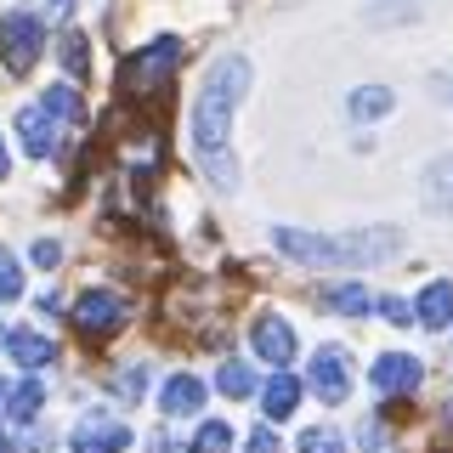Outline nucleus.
<instances>
[{
	"label": "nucleus",
	"mask_w": 453,
	"mask_h": 453,
	"mask_svg": "<svg viewBox=\"0 0 453 453\" xmlns=\"http://www.w3.org/2000/svg\"><path fill=\"white\" fill-rule=\"evenodd\" d=\"M12 403V386H6V374H0V408H6Z\"/></svg>",
	"instance_id": "obj_31"
},
{
	"label": "nucleus",
	"mask_w": 453,
	"mask_h": 453,
	"mask_svg": "<svg viewBox=\"0 0 453 453\" xmlns=\"http://www.w3.org/2000/svg\"><path fill=\"white\" fill-rule=\"evenodd\" d=\"M0 340H6V334H0Z\"/></svg>",
	"instance_id": "obj_33"
},
{
	"label": "nucleus",
	"mask_w": 453,
	"mask_h": 453,
	"mask_svg": "<svg viewBox=\"0 0 453 453\" xmlns=\"http://www.w3.org/2000/svg\"><path fill=\"white\" fill-rule=\"evenodd\" d=\"M113 391H119L125 403H136V396L148 391V368H119V380H113Z\"/></svg>",
	"instance_id": "obj_23"
},
{
	"label": "nucleus",
	"mask_w": 453,
	"mask_h": 453,
	"mask_svg": "<svg viewBox=\"0 0 453 453\" xmlns=\"http://www.w3.org/2000/svg\"><path fill=\"white\" fill-rule=\"evenodd\" d=\"M295 403H301V380H295V374H273V380H266V391H261L266 419H289Z\"/></svg>",
	"instance_id": "obj_14"
},
{
	"label": "nucleus",
	"mask_w": 453,
	"mask_h": 453,
	"mask_svg": "<svg viewBox=\"0 0 453 453\" xmlns=\"http://www.w3.org/2000/svg\"><path fill=\"white\" fill-rule=\"evenodd\" d=\"M176 57H181V46L176 40H153L148 51H136L131 63H125V85H142V91H148V85H159L165 74H176Z\"/></svg>",
	"instance_id": "obj_8"
},
{
	"label": "nucleus",
	"mask_w": 453,
	"mask_h": 453,
	"mask_svg": "<svg viewBox=\"0 0 453 453\" xmlns=\"http://www.w3.org/2000/svg\"><path fill=\"white\" fill-rule=\"evenodd\" d=\"M250 346H255V357H261V363L289 368V357H295V329H289L283 318H255Z\"/></svg>",
	"instance_id": "obj_9"
},
{
	"label": "nucleus",
	"mask_w": 453,
	"mask_h": 453,
	"mask_svg": "<svg viewBox=\"0 0 453 453\" xmlns=\"http://www.w3.org/2000/svg\"><path fill=\"white\" fill-rule=\"evenodd\" d=\"M306 386L318 391V403H329V408L346 403V396H351V357L340 346H323L318 357L306 363Z\"/></svg>",
	"instance_id": "obj_4"
},
{
	"label": "nucleus",
	"mask_w": 453,
	"mask_h": 453,
	"mask_svg": "<svg viewBox=\"0 0 453 453\" xmlns=\"http://www.w3.org/2000/svg\"><path fill=\"white\" fill-rule=\"evenodd\" d=\"M63 68L74 80H85V68H91V63H85V35H63Z\"/></svg>",
	"instance_id": "obj_22"
},
{
	"label": "nucleus",
	"mask_w": 453,
	"mask_h": 453,
	"mask_svg": "<svg viewBox=\"0 0 453 453\" xmlns=\"http://www.w3.org/2000/svg\"><path fill=\"white\" fill-rule=\"evenodd\" d=\"M419 329H448L453 323V283L448 278H436V283H425V295H419Z\"/></svg>",
	"instance_id": "obj_12"
},
{
	"label": "nucleus",
	"mask_w": 453,
	"mask_h": 453,
	"mask_svg": "<svg viewBox=\"0 0 453 453\" xmlns=\"http://www.w3.org/2000/svg\"><path fill=\"white\" fill-rule=\"evenodd\" d=\"M18 295H23V266H18V255L0 244V301H18Z\"/></svg>",
	"instance_id": "obj_20"
},
{
	"label": "nucleus",
	"mask_w": 453,
	"mask_h": 453,
	"mask_svg": "<svg viewBox=\"0 0 453 453\" xmlns=\"http://www.w3.org/2000/svg\"><path fill=\"white\" fill-rule=\"evenodd\" d=\"M6 170H12V159H6V142H0V176H6Z\"/></svg>",
	"instance_id": "obj_32"
},
{
	"label": "nucleus",
	"mask_w": 453,
	"mask_h": 453,
	"mask_svg": "<svg viewBox=\"0 0 453 453\" xmlns=\"http://www.w3.org/2000/svg\"><path fill=\"white\" fill-rule=\"evenodd\" d=\"M233 448V431H226L221 419H210L204 431H198V442H193V453H226Z\"/></svg>",
	"instance_id": "obj_21"
},
{
	"label": "nucleus",
	"mask_w": 453,
	"mask_h": 453,
	"mask_svg": "<svg viewBox=\"0 0 453 453\" xmlns=\"http://www.w3.org/2000/svg\"><path fill=\"white\" fill-rule=\"evenodd\" d=\"M68 12H74V0H51V23H63Z\"/></svg>",
	"instance_id": "obj_29"
},
{
	"label": "nucleus",
	"mask_w": 453,
	"mask_h": 453,
	"mask_svg": "<svg viewBox=\"0 0 453 453\" xmlns=\"http://www.w3.org/2000/svg\"><path fill=\"white\" fill-rule=\"evenodd\" d=\"M6 351H12V363L18 368H46L57 357V346L46 334H35V329H18V334H6Z\"/></svg>",
	"instance_id": "obj_13"
},
{
	"label": "nucleus",
	"mask_w": 453,
	"mask_h": 453,
	"mask_svg": "<svg viewBox=\"0 0 453 453\" xmlns=\"http://www.w3.org/2000/svg\"><path fill=\"white\" fill-rule=\"evenodd\" d=\"M63 113H57L46 96L40 103H28L23 113H18V136H23V148L35 153V159H46V153H57V136H63Z\"/></svg>",
	"instance_id": "obj_6"
},
{
	"label": "nucleus",
	"mask_w": 453,
	"mask_h": 453,
	"mask_svg": "<svg viewBox=\"0 0 453 453\" xmlns=\"http://www.w3.org/2000/svg\"><path fill=\"white\" fill-rule=\"evenodd\" d=\"M216 386H221V396H250V391H255V374H250V363L226 357V363H221V374H216Z\"/></svg>",
	"instance_id": "obj_19"
},
{
	"label": "nucleus",
	"mask_w": 453,
	"mask_h": 453,
	"mask_svg": "<svg viewBox=\"0 0 453 453\" xmlns=\"http://www.w3.org/2000/svg\"><path fill=\"white\" fill-rule=\"evenodd\" d=\"M278 255L301 266H386L403 255L396 226H363V233H301V226H273Z\"/></svg>",
	"instance_id": "obj_2"
},
{
	"label": "nucleus",
	"mask_w": 453,
	"mask_h": 453,
	"mask_svg": "<svg viewBox=\"0 0 453 453\" xmlns=\"http://www.w3.org/2000/svg\"><path fill=\"white\" fill-rule=\"evenodd\" d=\"M250 453H278V436L273 431H255L250 436Z\"/></svg>",
	"instance_id": "obj_28"
},
{
	"label": "nucleus",
	"mask_w": 453,
	"mask_h": 453,
	"mask_svg": "<svg viewBox=\"0 0 453 453\" xmlns=\"http://www.w3.org/2000/svg\"><path fill=\"white\" fill-rule=\"evenodd\" d=\"M63 261V244H57V238H40L35 244V266H57Z\"/></svg>",
	"instance_id": "obj_27"
},
{
	"label": "nucleus",
	"mask_w": 453,
	"mask_h": 453,
	"mask_svg": "<svg viewBox=\"0 0 453 453\" xmlns=\"http://www.w3.org/2000/svg\"><path fill=\"white\" fill-rule=\"evenodd\" d=\"M12 448H18V442H12V431H6V425H0V453H12Z\"/></svg>",
	"instance_id": "obj_30"
},
{
	"label": "nucleus",
	"mask_w": 453,
	"mask_h": 453,
	"mask_svg": "<svg viewBox=\"0 0 453 453\" xmlns=\"http://www.w3.org/2000/svg\"><path fill=\"white\" fill-rule=\"evenodd\" d=\"M301 453H346V442H340V431H306Z\"/></svg>",
	"instance_id": "obj_24"
},
{
	"label": "nucleus",
	"mask_w": 453,
	"mask_h": 453,
	"mask_svg": "<svg viewBox=\"0 0 453 453\" xmlns=\"http://www.w3.org/2000/svg\"><path fill=\"white\" fill-rule=\"evenodd\" d=\"M68 442H74V453H125L131 448V425L108 419V414H85Z\"/></svg>",
	"instance_id": "obj_7"
},
{
	"label": "nucleus",
	"mask_w": 453,
	"mask_h": 453,
	"mask_svg": "<svg viewBox=\"0 0 453 453\" xmlns=\"http://www.w3.org/2000/svg\"><path fill=\"white\" fill-rule=\"evenodd\" d=\"M380 311H386V318H391V323H414V318H419V311H414V306H408V301H403V295H391V301H380Z\"/></svg>",
	"instance_id": "obj_26"
},
{
	"label": "nucleus",
	"mask_w": 453,
	"mask_h": 453,
	"mask_svg": "<svg viewBox=\"0 0 453 453\" xmlns=\"http://www.w3.org/2000/svg\"><path fill=\"white\" fill-rule=\"evenodd\" d=\"M346 108H351V119H386V113L396 108V96L386 91V85H357V91L346 96Z\"/></svg>",
	"instance_id": "obj_16"
},
{
	"label": "nucleus",
	"mask_w": 453,
	"mask_h": 453,
	"mask_svg": "<svg viewBox=\"0 0 453 453\" xmlns=\"http://www.w3.org/2000/svg\"><path fill=\"white\" fill-rule=\"evenodd\" d=\"M74 329H85L91 340H108L125 329V301L113 289H85L74 301Z\"/></svg>",
	"instance_id": "obj_5"
},
{
	"label": "nucleus",
	"mask_w": 453,
	"mask_h": 453,
	"mask_svg": "<svg viewBox=\"0 0 453 453\" xmlns=\"http://www.w3.org/2000/svg\"><path fill=\"white\" fill-rule=\"evenodd\" d=\"M425 204H431L436 216H453V153L425 170Z\"/></svg>",
	"instance_id": "obj_15"
},
{
	"label": "nucleus",
	"mask_w": 453,
	"mask_h": 453,
	"mask_svg": "<svg viewBox=\"0 0 453 453\" xmlns=\"http://www.w3.org/2000/svg\"><path fill=\"white\" fill-rule=\"evenodd\" d=\"M250 91V57H221L204 74V91L193 103V153L198 170L216 181L221 193L238 188V165H233V113Z\"/></svg>",
	"instance_id": "obj_1"
},
{
	"label": "nucleus",
	"mask_w": 453,
	"mask_h": 453,
	"mask_svg": "<svg viewBox=\"0 0 453 453\" xmlns=\"http://www.w3.org/2000/svg\"><path fill=\"white\" fill-rule=\"evenodd\" d=\"M159 408H165V419L198 414V408H204V380H198V374H170L165 391H159Z\"/></svg>",
	"instance_id": "obj_10"
},
{
	"label": "nucleus",
	"mask_w": 453,
	"mask_h": 453,
	"mask_svg": "<svg viewBox=\"0 0 453 453\" xmlns=\"http://www.w3.org/2000/svg\"><path fill=\"white\" fill-rule=\"evenodd\" d=\"M40 51H46V18L12 12V18L0 23V63H6L12 74H28V68L40 63Z\"/></svg>",
	"instance_id": "obj_3"
},
{
	"label": "nucleus",
	"mask_w": 453,
	"mask_h": 453,
	"mask_svg": "<svg viewBox=\"0 0 453 453\" xmlns=\"http://www.w3.org/2000/svg\"><path fill=\"white\" fill-rule=\"evenodd\" d=\"M374 386L386 391V396H391V391H403V396H408V391L419 386V363H414V357H403V351H386V357L374 363Z\"/></svg>",
	"instance_id": "obj_11"
},
{
	"label": "nucleus",
	"mask_w": 453,
	"mask_h": 453,
	"mask_svg": "<svg viewBox=\"0 0 453 453\" xmlns=\"http://www.w3.org/2000/svg\"><path fill=\"white\" fill-rule=\"evenodd\" d=\"M46 103L63 113V119H80V91H74V85H57V91H46Z\"/></svg>",
	"instance_id": "obj_25"
},
{
	"label": "nucleus",
	"mask_w": 453,
	"mask_h": 453,
	"mask_svg": "<svg viewBox=\"0 0 453 453\" xmlns=\"http://www.w3.org/2000/svg\"><path fill=\"white\" fill-rule=\"evenodd\" d=\"M40 403H46V380H35V374H28L23 386L12 391V403H6V419H12V425H28V419L40 414Z\"/></svg>",
	"instance_id": "obj_17"
},
{
	"label": "nucleus",
	"mask_w": 453,
	"mask_h": 453,
	"mask_svg": "<svg viewBox=\"0 0 453 453\" xmlns=\"http://www.w3.org/2000/svg\"><path fill=\"white\" fill-rule=\"evenodd\" d=\"M323 306H329V311H346V318H363V311L374 306V295H368L363 283H334V289H323Z\"/></svg>",
	"instance_id": "obj_18"
}]
</instances>
